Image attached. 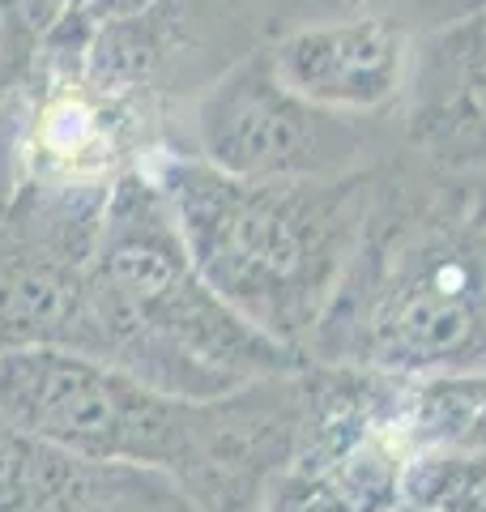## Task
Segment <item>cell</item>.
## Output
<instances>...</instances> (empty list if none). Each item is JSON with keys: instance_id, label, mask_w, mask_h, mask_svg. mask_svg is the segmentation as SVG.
Segmentation results:
<instances>
[{"instance_id": "1", "label": "cell", "mask_w": 486, "mask_h": 512, "mask_svg": "<svg viewBox=\"0 0 486 512\" xmlns=\"http://www.w3.org/2000/svg\"><path fill=\"white\" fill-rule=\"evenodd\" d=\"M312 380L290 372L192 402L133 372L60 346L0 350V423L60 453L162 470L201 512H243L295 461Z\"/></svg>"}, {"instance_id": "2", "label": "cell", "mask_w": 486, "mask_h": 512, "mask_svg": "<svg viewBox=\"0 0 486 512\" xmlns=\"http://www.w3.org/2000/svg\"><path fill=\"white\" fill-rule=\"evenodd\" d=\"M384 376L486 367V175L410 154L376 175L367 227L307 359Z\"/></svg>"}, {"instance_id": "3", "label": "cell", "mask_w": 486, "mask_h": 512, "mask_svg": "<svg viewBox=\"0 0 486 512\" xmlns=\"http://www.w3.org/2000/svg\"><path fill=\"white\" fill-rule=\"evenodd\" d=\"M86 295V355L124 367L158 393L214 402L307 367L201 278L167 197L141 167H128L103 197Z\"/></svg>"}, {"instance_id": "4", "label": "cell", "mask_w": 486, "mask_h": 512, "mask_svg": "<svg viewBox=\"0 0 486 512\" xmlns=\"http://www.w3.org/2000/svg\"><path fill=\"white\" fill-rule=\"evenodd\" d=\"M141 171L167 197L201 278L252 329L307 359L359 252L380 167L342 180L256 184L197 154H158Z\"/></svg>"}, {"instance_id": "5", "label": "cell", "mask_w": 486, "mask_h": 512, "mask_svg": "<svg viewBox=\"0 0 486 512\" xmlns=\"http://www.w3.org/2000/svg\"><path fill=\"white\" fill-rule=\"evenodd\" d=\"M197 158L235 180L286 184V180H342L376 171L401 154L393 116L359 120L307 103L278 82L265 47H256L218 73L201 94Z\"/></svg>"}, {"instance_id": "6", "label": "cell", "mask_w": 486, "mask_h": 512, "mask_svg": "<svg viewBox=\"0 0 486 512\" xmlns=\"http://www.w3.org/2000/svg\"><path fill=\"white\" fill-rule=\"evenodd\" d=\"M393 124L414 163L486 175V9L414 35Z\"/></svg>"}, {"instance_id": "7", "label": "cell", "mask_w": 486, "mask_h": 512, "mask_svg": "<svg viewBox=\"0 0 486 512\" xmlns=\"http://www.w3.org/2000/svg\"><path fill=\"white\" fill-rule=\"evenodd\" d=\"M414 35L393 13H337L278 35L265 56L295 94L337 116H393L410 73Z\"/></svg>"}, {"instance_id": "8", "label": "cell", "mask_w": 486, "mask_h": 512, "mask_svg": "<svg viewBox=\"0 0 486 512\" xmlns=\"http://www.w3.org/2000/svg\"><path fill=\"white\" fill-rule=\"evenodd\" d=\"M0 512H201L162 470L86 461L0 423Z\"/></svg>"}, {"instance_id": "9", "label": "cell", "mask_w": 486, "mask_h": 512, "mask_svg": "<svg viewBox=\"0 0 486 512\" xmlns=\"http://www.w3.org/2000/svg\"><path fill=\"white\" fill-rule=\"evenodd\" d=\"M124 150V120L111 90L99 82H60L43 94L30 120V163L35 175L56 188L116 184Z\"/></svg>"}, {"instance_id": "10", "label": "cell", "mask_w": 486, "mask_h": 512, "mask_svg": "<svg viewBox=\"0 0 486 512\" xmlns=\"http://www.w3.org/2000/svg\"><path fill=\"white\" fill-rule=\"evenodd\" d=\"M478 9H486V0H401L397 22L410 30V35H423V30L457 22L465 13H478Z\"/></svg>"}, {"instance_id": "11", "label": "cell", "mask_w": 486, "mask_h": 512, "mask_svg": "<svg viewBox=\"0 0 486 512\" xmlns=\"http://www.w3.org/2000/svg\"><path fill=\"white\" fill-rule=\"evenodd\" d=\"M154 5H158V0H90L81 18H90L99 26H128V22L150 18Z\"/></svg>"}, {"instance_id": "12", "label": "cell", "mask_w": 486, "mask_h": 512, "mask_svg": "<svg viewBox=\"0 0 486 512\" xmlns=\"http://www.w3.org/2000/svg\"><path fill=\"white\" fill-rule=\"evenodd\" d=\"M346 13H393L397 18V9H401V0H337Z\"/></svg>"}]
</instances>
